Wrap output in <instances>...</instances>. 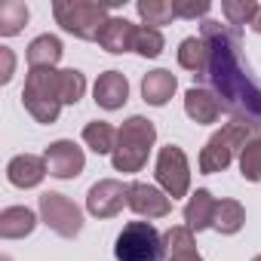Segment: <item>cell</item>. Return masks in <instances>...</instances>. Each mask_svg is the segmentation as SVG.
Segmentation results:
<instances>
[{"label": "cell", "instance_id": "22", "mask_svg": "<svg viewBox=\"0 0 261 261\" xmlns=\"http://www.w3.org/2000/svg\"><path fill=\"white\" fill-rule=\"evenodd\" d=\"M178 65L185 71H191L194 77H200L209 65V46L203 37H185L178 43Z\"/></svg>", "mask_w": 261, "mask_h": 261}, {"label": "cell", "instance_id": "14", "mask_svg": "<svg viewBox=\"0 0 261 261\" xmlns=\"http://www.w3.org/2000/svg\"><path fill=\"white\" fill-rule=\"evenodd\" d=\"M160 261H203L194 243V230L188 224H175L163 233V252Z\"/></svg>", "mask_w": 261, "mask_h": 261}, {"label": "cell", "instance_id": "3", "mask_svg": "<svg viewBox=\"0 0 261 261\" xmlns=\"http://www.w3.org/2000/svg\"><path fill=\"white\" fill-rule=\"evenodd\" d=\"M22 105L37 123H56L62 114V71L59 68H37L28 71L25 89H22Z\"/></svg>", "mask_w": 261, "mask_h": 261}, {"label": "cell", "instance_id": "2", "mask_svg": "<svg viewBox=\"0 0 261 261\" xmlns=\"http://www.w3.org/2000/svg\"><path fill=\"white\" fill-rule=\"evenodd\" d=\"M157 142V126L142 117L133 114L129 120H123V126L117 129V148L111 154V163L117 172H142V166L148 163V154Z\"/></svg>", "mask_w": 261, "mask_h": 261}, {"label": "cell", "instance_id": "29", "mask_svg": "<svg viewBox=\"0 0 261 261\" xmlns=\"http://www.w3.org/2000/svg\"><path fill=\"white\" fill-rule=\"evenodd\" d=\"M83 92H86V77H83V71L65 68V71H62V101H65V105H77V101L83 98Z\"/></svg>", "mask_w": 261, "mask_h": 261}, {"label": "cell", "instance_id": "25", "mask_svg": "<svg viewBox=\"0 0 261 261\" xmlns=\"http://www.w3.org/2000/svg\"><path fill=\"white\" fill-rule=\"evenodd\" d=\"M22 25H28V7L22 0H7L0 7V34L4 37H13L22 31Z\"/></svg>", "mask_w": 261, "mask_h": 261}, {"label": "cell", "instance_id": "19", "mask_svg": "<svg viewBox=\"0 0 261 261\" xmlns=\"http://www.w3.org/2000/svg\"><path fill=\"white\" fill-rule=\"evenodd\" d=\"M34 227H37V215L28 206H7L0 212V237L4 240H22L34 233Z\"/></svg>", "mask_w": 261, "mask_h": 261}, {"label": "cell", "instance_id": "24", "mask_svg": "<svg viewBox=\"0 0 261 261\" xmlns=\"http://www.w3.org/2000/svg\"><path fill=\"white\" fill-rule=\"evenodd\" d=\"M136 10H139L142 22H145L148 28H157V31L175 19V10H172L169 0H139Z\"/></svg>", "mask_w": 261, "mask_h": 261}, {"label": "cell", "instance_id": "4", "mask_svg": "<svg viewBox=\"0 0 261 261\" xmlns=\"http://www.w3.org/2000/svg\"><path fill=\"white\" fill-rule=\"evenodd\" d=\"M252 142V129L240 120L221 126L218 133L206 142V148L200 151V172L203 175H215V172H224L237 154H243V148Z\"/></svg>", "mask_w": 261, "mask_h": 261}, {"label": "cell", "instance_id": "28", "mask_svg": "<svg viewBox=\"0 0 261 261\" xmlns=\"http://www.w3.org/2000/svg\"><path fill=\"white\" fill-rule=\"evenodd\" d=\"M240 175L246 181H261V136H255L240 154Z\"/></svg>", "mask_w": 261, "mask_h": 261}, {"label": "cell", "instance_id": "7", "mask_svg": "<svg viewBox=\"0 0 261 261\" xmlns=\"http://www.w3.org/2000/svg\"><path fill=\"white\" fill-rule=\"evenodd\" d=\"M40 221L56 230L59 237L65 240H74L80 230H83V212L74 200H68L65 194H56V191H46L40 197Z\"/></svg>", "mask_w": 261, "mask_h": 261}, {"label": "cell", "instance_id": "9", "mask_svg": "<svg viewBox=\"0 0 261 261\" xmlns=\"http://www.w3.org/2000/svg\"><path fill=\"white\" fill-rule=\"evenodd\" d=\"M123 206H129V185L117 178H101L86 194V212L92 218H114Z\"/></svg>", "mask_w": 261, "mask_h": 261}, {"label": "cell", "instance_id": "10", "mask_svg": "<svg viewBox=\"0 0 261 261\" xmlns=\"http://www.w3.org/2000/svg\"><path fill=\"white\" fill-rule=\"evenodd\" d=\"M43 160H46V172L53 178H77L86 166V157H83V148H77L71 139H59L53 142L46 151H43Z\"/></svg>", "mask_w": 261, "mask_h": 261}, {"label": "cell", "instance_id": "32", "mask_svg": "<svg viewBox=\"0 0 261 261\" xmlns=\"http://www.w3.org/2000/svg\"><path fill=\"white\" fill-rule=\"evenodd\" d=\"M249 28H252L255 34H261V4H258V13H255V19L249 22Z\"/></svg>", "mask_w": 261, "mask_h": 261}, {"label": "cell", "instance_id": "26", "mask_svg": "<svg viewBox=\"0 0 261 261\" xmlns=\"http://www.w3.org/2000/svg\"><path fill=\"white\" fill-rule=\"evenodd\" d=\"M255 13H258V4H255V0H224V4H221V16L227 19L230 28L249 25V22L255 19Z\"/></svg>", "mask_w": 261, "mask_h": 261}, {"label": "cell", "instance_id": "30", "mask_svg": "<svg viewBox=\"0 0 261 261\" xmlns=\"http://www.w3.org/2000/svg\"><path fill=\"white\" fill-rule=\"evenodd\" d=\"M172 10H175V19H203L212 4L209 0H172Z\"/></svg>", "mask_w": 261, "mask_h": 261}, {"label": "cell", "instance_id": "21", "mask_svg": "<svg viewBox=\"0 0 261 261\" xmlns=\"http://www.w3.org/2000/svg\"><path fill=\"white\" fill-rule=\"evenodd\" d=\"M246 224V209L240 200H218L215 206V221H212V230H218L221 237H233L240 233Z\"/></svg>", "mask_w": 261, "mask_h": 261}, {"label": "cell", "instance_id": "17", "mask_svg": "<svg viewBox=\"0 0 261 261\" xmlns=\"http://www.w3.org/2000/svg\"><path fill=\"white\" fill-rule=\"evenodd\" d=\"M175 89H178V80H175L172 71L157 68V71H148V74L142 77V98H145L148 105H154V108H163V105L175 95Z\"/></svg>", "mask_w": 261, "mask_h": 261}, {"label": "cell", "instance_id": "11", "mask_svg": "<svg viewBox=\"0 0 261 261\" xmlns=\"http://www.w3.org/2000/svg\"><path fill=\"white\" fill-rule=\"evenodd\" d=\"M129 209L142 218H166L172 212V197L148 181H129Z\"/></svg>", "mask_w": 261, "mask_h": 261}, {"label": "cell", "instance_id": "20", "mask_svg": "<svg viewBox=\"0 0 261 261\" xmlns=\"http://www.w3.org/2000/svg\"><path fill=\"white\" fill-rule=\"evenodd\" d=\"M62 53H65V46H62V40L56 34H40V37H34L28 43V65H31V71L56 68L62 62Z\"/></svg>", "mask_w": 261, "mask_h": 261}, {"label": "cell", "instance_id": "12", "mask_svg": "<svg viewBox=\"0 0 261 261\" xmlns=\"http://www.w3.org/2000/svg\"><path fill=\"white\" fill-rule=\"evenodd\" d=\"M92 95H95V105L105 108V111H120L126 101H129V80L126 74L120 71H105L98 74L95 86H92Z\"/></svg>", "mask_w": 261, "mask_h": 261}, {"label": "cell", "instance_id": "1", "mask_svg": "<svg viewBox=\"0 0 261 261\" xmlns=\"http://www.w3.org/2000/svg\"><path fill=\"white\" fill-rule=\"evenodd\" d=\"M200 37L209 46V65L197 80L215 92L221 111L246 123L252 133L261 129V83L252 77L249 65L243 62V28L203 19Z\"/></svg>", "mask_w": 261, "mask_h": 261}, {"label": "cell", "instance_id": "6", "mask_svg": "<svg viewBox=\"0 0 261 261\" xmlns=\"http://www.w3.org/2000/svg\"><path fill=\"white\" fill-rule=\"evenodd\" d=\"M163 233L151 221H129L114 240L117 261H160Z\"/></svg>", "mask_w": 261, "mask_h": 261}, {"label": "cell", "instance_id": "8", "mask_svg": "<svg viewBox=\"0 0 261 261\" xmlns=\"http://www.w3.org/2000/svg\"><path fill=\"white\" fill-rule=\"evenodd\" d=\"M154 175H157V185H160L172 200L185 197V194L191 191V163H188V154H185L178 145L160 148Z\"/></svg>", "mask_w": 261, "mask_h": 261}, {"label": "cell", "instance_id": "15", "mask_svg": "<svg viewBox=\"0 0 261 261\" xmlns=\"http://www.w3.org/2000/svg\"><path fill=\"white\" fill-rule=\"evenodd\" d=\"M136 31L139 25H133L129 19H120V16H111L98 34V46L105 53H114V56H123L136 46Z\"/></svg>", "mask_w": 261, "mask_h": 261}, {"label": "cell", "instance_id": "23", "mask_svg": "<svg viewBox=\"0 0 261 261\" xmlns=\"http://www.w3.org/2000/svg\"><path fill=\"white\" fill-rule=\"evenodd\" d=\"M83 142L95 154H114V148H117V129L111 123H105V120H92V123L83 126Z\"/></svg>", "mask_w": 261, "mask_h": 261}, {"label": "cell", "instance_id": "27", "mask_svg": "<svg viewBox=\"0 0 261 261\" xmlns=\"http://www.w3.org/2000/svg\"><path fill=\"white\" fill-rule=\"evenodd\" d=\"M163 46H166V40H163V34H160L157 28L139 25V31H136V46H133V53H139V56H145V59H157V56L163 53Z\"/></svg>", "mask_w": 261, "mask_h": 261}, {"label": "cell", "instance_id": "31", "mask_svg": "<svg viewBox=\"0 0 261 261\" xmlns=\"http://www.w3.org/2000/svg\"><path fill=\"white\" fill-rule=\"evenodd\" d=\"M0 62H4V68H0V83H10L13 74H16V56L10 46H0Z\"/></svg>", "mask_w": 261, "mask_h": 261}, {"label": "cell", "instance_id": "18", "mask_svg": "<svg viewBox=\"0 0 261 261\" xmlns=\"http://www.w3.org/2000/svg\"><path fill=\"white\" fill-rule=\"evenodd\" d=\"M215 206H218V200H215L206 188L194 191L191 200H188V206H185V221H188V227H191L194 233L209 230L212 221H215Z\"/></svg>", "mask_w": 261, "mask_h": 261}, {"label": "cell", "instance_id": "33", "mask_svg": "<svg viewBox=\"0 0 261 261\" xmlns=\"http://www.w3.org/2000/svg\"><path fill=\"white\" fill-rule=\"evenodd\" d=\"M252 261H261V255H255V258H252Z\"/></svg>", "mask_w": 261, "mask_h": 261}, {"label": "cell", "instance_id": "13", "mask_svg": "<svg viewBox=\"0 0 261 261\" xmlns=\"http://www.w3.org/2000/svg\"><path fill=\"white\" fill-rule=\"evenodd\" d=\"M46 175H49V172H46V160L37 157V154H16V157L7 163V178H10V185H13V188H22V191L37 188Z\"/></svg>", "mask_w": 261, "mask_h": 261}, {"label": "cell", "instance_id": "16", "mask_svg": "<svg viewBox=\"0 0 261 261\" xmlns=\"http://www.w3.org/2000/svg\"><path fill=\"white\" fill-rule=\"evenodd\" d=\"M185 114H188L194 123L209 126V123L218 120V114H221V101L215 98L212 89H206V86H191V89L185 92Z\"/></svg>", "mask_w": 261, "mask_h": 261}, {"label": "cell", "instance_id": "5", "mask_svg": "<svg viewBox=\"0 0 261 261\" xmlns=\"http://www.w3.org/2000/svg\"><path fill=\"white\" fill-rule=\"evenodd\" d=\"M53 16H56V22L68 34H74L80 40H98L105 22L111 19L108 7L89 4V0H56V4H53Z\"/></svg>", "mask_w": 261, "mask_h": 261}]
</instances>
